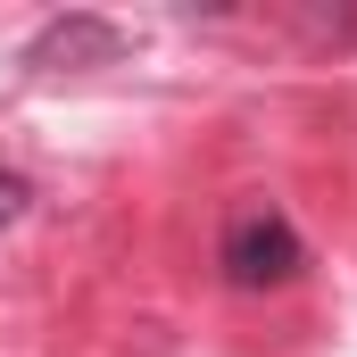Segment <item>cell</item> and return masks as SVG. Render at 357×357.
<instances>
[{"label":"cell","instance_id":"obj_1","mask_svg":"<svg viewBox=\"0 0 357 357\" xmlns=\"http://www.w3.org/2000/svg\"><path fill=\"white\" fill-rule=\"evenodd\" d=\"M216 266H225L233 291H282V282H299V266H307V241L291 233L282 208L250 199V208H233V225L216 241Z\"/></svg>","mask_w":357,"mask_h":357},{"label":"cell","instance_id":"obj_2","mask_svg":"<svg viewBox=\"0 0 357 357\" xmlns=\"http://www.w3.org/2000/svg\"><path fill=\"white\" fill-rule=\"evenodd\" d=\"M116 50H125V25H108V17H50L25 42V67H100Z\"/></svg>","mask_w":357,"mask_h":357},{"label":"cell","instance_id":"obj_3","mask_svg":"<svg viewBox=\"0 0 357 357\" xmlns=\"http://www.w3.org/2000/svg\"><path fill=\"white\" fill-rule=\"evenodd\" d=\"M25 199H33V183L0 167V225H17V216H25Z\"/></svg>","mask_w":357,"mask_h":357}]
</instances>
